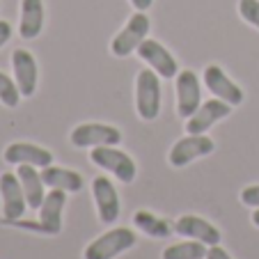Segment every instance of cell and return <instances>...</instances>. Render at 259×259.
<instances>
[{
    "label": "cell",
    "instance_id": "cell-2",
    "mask_svg": "<svg viewBox=\"0 0 259 259\" xmlns=\"http://www.w3.org/2000/svg\"><path fill=\"white\" fill-rule=\"evenodd\" d=\"M138 236L128 227H113V230L103 232L101 236L88 243L83 252V259H115L122 252L131 250L136 245Z\"/></svg>",
    "mask_w": 259,
    "mask_h": 259
},
{
    "label": "cell",
    "instance_id": "cell-12",
    "mask_svg": "<svg viewBox=\"0 0 259 259\" xmlns=\"http://www.w3.org/2000/svg\"><path fill=\"white\" fill-rule=\"evenodd\" d=\"M202 80H204V85L209 88V92L213 94L215 99H223V101L230 103V106H241V103H243V90H241L218 64H209V67L204 69V73H202Z\"/></svg>",
    "mask_w": 259,
    "mask_h": 259
},
{
    "label": "cell",
    "instance_id": "cell-27",
    "mask_svg": "<svg viewBox=\"0 0 259 259\" xmlns=\"http://www.w3.org/2000/svg\"><path fill=\"white\" fill-rule=\"evenodd\" d=\"M154 0H131V5L136 7V12H147L149 7H152Z\"/></svg>",
    "mask_w": 259,
    "mask_h": 259
},
{
    "label": "cell",
    "instance_id": "cell-3",
    "mask_svg": "<svg viewBox=\"0 0 259 259\" xmlns=\"http://www.w3.org/2000/svg\"><path fill=\"white\" fill-rule=\"evenodd\" d=\"M90 161L97 167L110 172L115 179L124 181V184H131L138 175V165L126 152L117 149V147L103 145V147H92V154H90Z\"/></svg>",
    "mask_w": 259,
    "mask_h": 259
},
{
    "label": "cell",
    "instance_id": "cell-23",
    "mask_svg": "<svg viewBox=\"0 0 259 259\" xmlns=\"http://www.w3.org/2000/svg\"><path fill=\"white\" fill-rule=\"evenodd\" d=\"M239 14L245 23L259 28V0H239Z\"/></svg>",
    "mask_w": 259,
    "mask_h": 259
},
{
    "label": "cell",
    "instance_id": "cell-10",
    "mask_svg": "<svg viewBox=\"0 0 259 259\" xmlns=\"http://www.w3.org/2000/svg\"><path fill=\"white\" fill-rule=\"evenodd\" d=\"M92 197H94V204H97L99 220H101L103 225H110V223H115L119 218V209H122L119 195H117L115 184L108 177H94Z\"/></svg>",
    "mask_w": 259,
    "mask_h": 259
},
{
    "label": "cell",
    "instance_id": "cell-13",
    "mask_svg": "<svg viewBox=\"0 0 259 259\" xmlns=\"http://www.w3.org/2000/svg\"><path fill=\"white\" fill-rule=\"evenodd\" d=\"M3 158L10 165H34V167L53 165V154L39 145H32V142H12V145L5 147Z\"/></svg>",
    "mask_w": 259,
    "mask_h": 259
},
{
    "label": "cell",
    "instance_id": "cell-19",
    "mask_svg": "<svg viewBox=\"0 0 259 259\" xmlns=\"http://www.w3.org/2000/svg\"><path fill=\"white\" fill-rule=\"evenodd\" d=\"M19 175V181L23 186V193H25V200H28V206L30 209H39L41 202H44L46 193H44V179H41V172H37L34 165H19L16 170Z\"/></svg>",
    "mask_w": 259,
    "mask_h": 259
},
{
    "label": "cell",
    "instance_id": "cell-6",
    "mask_svg": "<svg viewBox=\"0 0 259 259\" xmlns=\"http://www.w3.org/2000/svg\"><path fill=\"white\" fill-rule=\"evenodd\" d=\"M213 149H215V142L209 136H204V133H200V136L188 133V136H184L181 140H177L172 145L170 154H167V161H170L172 167H184L188 163L197 161V158L213 154Z\"/></svg>",
    "mask_w": 259,
    "mask_h": 259
},
{
    "label": "cell",
    "instance_id": "cell-7",
    "mask_svg": "<svg viewBox=\"0 0 259 259\" xmlns=\"http://www.w3.org/2000/svg\"><path fill=\"white\" fill-rule=\"evenodd\" d=\"M0 197H3V218L7 223H16L28 209L23 186L16 172H3L0 175Z\"/></svg>",
    "mask_w": 259,
    "mask_h": 259
},
{
    "label": "cell",
    "instance_id": "cell-18",
    "mask_svg": "<svg viewBox=\"0 0 259 259\" xmlns=\"http://www.w3.org/2000/svg\"><path fill=\"white\" fill-rule=\"evenodd\" d=\"M41 179L49 188H58L64 193H80L83 191V177L78 172L67 170V167H58V165H49L41 167Z\"/></svg>",
    "mask_w": 259,
    "mask_h": 259
},
{
    "label": "cell",
    "instance_id": "cell-20",
    "mask_svg": "<svg viewBox=\"0 0 259 259\" xmlns=\"http://www.w3.org/2000/svg\"><path fill=\"white\" fill-rule=\"evenodd\" d=\"M133 225H136L142 234L152 236V239H165V236H170L172 230H175V225H170L165 218H161V215L152 213V211H147V209H140L133 213Z\"/></svg>",
    "mask_w": 259,
    "mask_h": 259
},
{
    "label": "cell",
    "instance_id": "cell-5",
    "mask_svg": "<svg viewBox=\"0 0 259 259\" xmlns=\"http://www.w3.org/2000/svg\"><path fill=\"white\" fill-rule=\"evenodd\" d=\"M73 147L78 149H92V147H117L122 142V131L113 124H101V122H85L71 131L69 136Z\"/></svg>",
    "mask_w": 259,
    "mask_h": 259
},
{
    "label": "cell",
    "instance_id": "cell-9",
    "mask_svg": "<svg viewBox=\"0 0 259 259\" xmlns=\"http://www.w3.org/2000/svg\"><path fill=\"white\" fill-rule=\"evenodd\" d=\"M202 106V85L193 69L177 73V113L181 119H188Z\"/></svg>",
    "mask_w": 259,
    "mask_h": 259
},
{
    "label": "cell",
    "instance_id": "cell-4",
    "mask_svg": "<svg viewBox=\"0 0 259 259\" xmlns=\"http://www.w3.org/2000/svg\"><path fill=\"white\" fill-rule=\"evenodd\" d=\"M149 28H152L149 16H147L145 12H136V14L128 19V23L113 37V41H110V53H113L115 58H128L131 53H136L138 46L147 39Z\"/></svg>",
    "mask_w": 259,
    "mask_h": 259
},
{
    "label": "cell",
    "instance_id": "cell-24",
    "mask_svg": "<svg viewBox=\"0 0 259 259\" xmlns=\"http://www.w3.org/2000/svg\"><path fill=\"white\" fill-rule=\"evenodd\" d=\"M241 202L250 209H259V184H252V186H245L241 191Z\"/></svg>",
    "mask_w": 259,
    "mask_h": 259
},
{
    "label": "cell",
    "instance_id": "cell-1",
    "mask_svg": "<svg viewBox=\"0 0 259 259\" xmlns=\"http://www.w3.org/2000/svg\"><path fill=\"white\" fill-rule=\"evenodd\" d=\"M161 76L154 69H142L136 78V110L140 115V119L154 122L161 115Z\"/></svg>",
    "mask_w": 259,
    "mask_h": 259
},
{
    "label": "cell",
    "instance_id": "cell-11",
    "mask_svg": "<svg viewBox=\"0 0 259 259\" xmlns=\"http://www.w3.org/2000/svg\"><path fill=\"white\" fill-rule=\"evenodd\" d=\"M232 108H234V106H230V103H225L223 99H215V97L209 99V101H202V106L186 119V131L193 133V136L206 133L215 122L230 117Z\"/></svg>",
    "mask_w": 259,
    "mask_h": 259
},
{
    "label": "cell",
    "instance_id": "cell-21",
    "mask_svg": "<svg viewBox=\"0 0 259 259\" xmlns=\"http://www.w3.org/2000/svg\"><path fill=\"white\" fill-rule=\"evenodd\" d=\"M206 250H209V245L188 239V241H181V243H175V245H170V248H165L161 259H204Z\"/></svg>",
    "mask_w": 259,
    "mask_h": 259
},
{
    "label": "cell",
    "instance_id": "cell-15",
    "mask_svg": "<svg viewBox=\"0 0 259 259\" xmlns=\"http://www.w3.org/2000/svg\"><path fill=\"white\" fill-rule=\"evenodd\" d=\"M175 232L186 239H193V241H200L204 245H218L220 243V230L215 225H211L209 220L200 218V215H179L175 223Z\"/></svg>",
    "mask_w": 259,
    "mask_h": 259
},
{
    "label": "cell",
    "instance_id": "cell-17",
    "mask_svg": "<svg viewBox=\"0 0 259 259\" xmlns=\"http://www.w3.org/2000/svg\"><path fill=\"white\" fill-rule=\"evenodd\" d=\"M44 30V3L41 0H21L19 34L23 39H34Z\"/></svg>",
    "mask_w": 259,
    "mask_h": 259
},
{
    "label": "cell",
    "instance_id": "cell-28",
    "mask_svg": "<svg viewBox=\"0 0 259 259\" xmlns=\"http://www.w3.org/2000/svg\"><path fill=\"white\" fill-rule=\"evenodd\" d=\"M252 225L259 227V209H254V213H252Z\"/></svg>",
    "mask_w": 259,
    "mask_h": 259
},
{
    "label": "cell",
    "instance_id": "cell-16",
    "mask_svg": "<svg viewBox=\"0 0 259 259\" xmlns=\"http://www.w3.org/2000/svg\"><path fill=\"white\" fill-rule=\"evenodd\" d=\"M64 206H67V193L51 188V193H46L39 206V230L44 234H60Z\"/></svg>",
    "mask_w": 259,
    "mask_h": 259
},
{
    "label": "cell",
    "instance_id": "cell-26",
    "mask_svg": "<svg viewBox=\"0 0 259 259\" xmlns=\"http://www.w3.org/2000/svg\"><path fill=\"white\" fill-rule=\"evenodd\" d=\"M10 39H12V25L7 23V21L0 19V49H3Z\"/></svg>",
    "mask_w": 259,
    "mask_h": 259
},
{
    "label": "cell",
    "instance_id": "cell-8",
    "mask_svg": "<svg viewBox=\"0 0 259 259\" xmlns=\"http://www.w3.org/2000/svg\"><path fill=\"white\" fill-rule=\"evenodd\" d=\"M136 53H138V58H140L142 62L149 64V69H154L161 78H165V80L167 78H177V73H179V64H177L175 55H172L170 51L161 44V41L149 39V37H147V39L138 46Z\"/></svg>",
    "mask_w": 259,
    "mask_h": 259
},
{
    "label": "cell",
    "instance_id": "cell-22",
    "mask_svg": "<svg viewBox=\"0 0 259 259\" xmlns=\"http://www.w3.org/2000/svg\"><path fill=\"white\" fill-rule=\"evenodd\" d=\"M19 101H21V92H19L16 80L0 71V103L7 108H16Z\"/></svg>",
    "mask_w": 259,
    "mask_h": 259
},
{
    "label": "cell",
    "instance_id": "cell-25",
    "mask_svg": "<svg viewBox=\"0 0 259 259\" xmlns=\"http://www.w3.org/2000/svg\"><path fill=\"white\" fill-rule=\"evenodd\" d=\"M204 259H232V254L218 243V245H211V248L206 250V257Z\"/></svg>",
    "mask_w": 259,
    "mask_h": 259
},
{
    "label": "cell",
    "instance_id": "cell-14",
    "mask_svg": "<svg viewBox=\"0 0 259 259\" xmlns=\"http://www.w3.org/2000/svg\"><path fill=\"white\" fill-rule=\"evenodd\" d=\"M12 69H14V80L19 85L21 97L30 99L37 92V76H39L34 55L25 49H16L12 53Z\"/></svg>",
    "mask_w": 259,
    "mask_h": 259
}]
</instances>
